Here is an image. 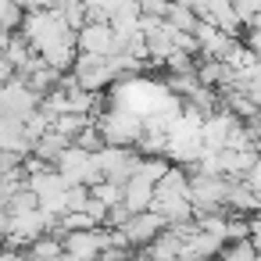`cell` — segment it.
Returning a JSON list of instances; mask_svg holds the SVG:
<instances>
[{
	"mask_svg": "<svg viewBox=\"0 0 261 261\" xmlns=\"http://www.w3.org/2000/svg\"><path fill=\"white\" fill-rule=\"evenodd\" d=\"M15 25H22L18 0H0V29H15Z\"/></svg>",
	"mask_w": 261,
	"mask_h": 261,
	"instance_id": "3",
	"label": "cell"
},
{
	"mask_svg": "<svg viewBox=\"0 0 261 261\" xmlns=\"http://www.w3.org/2000/svg\"><path fill=\"white\" fill-rule=\"evenodd\" d=\"M93 197H97L100 204H115V200H118V197H125V193H122V190H118L115 182H97V190H93Z\"/></svg>",
	"mask_w": 261,
	"mask_h": 261,
	"instance_id": "4",
	"label": "cell"
},
{
	"mask_svg": "<svg viewBox=\"0 0 261 261\" xmlns=\"http://www.w3.org/2000/svg\"><path fill=\"white\" fill-rule=\"evenodd\" d=\"M0 261H22L18 254H11V250H4V254H0Z\"/></svg>",
	"mask_w": 261,
	"mask_h": 261,
	"instance_id": "6",
	"label": "cell"
},
{
	"mask_svg": "<svg viewBox=\"0 0 261 261\" xmlns=\"http://www.w3.org/2000/svg\"><path fill=\"white\" fill-rule=\"evenodd\" d=\"M8 115V108H4V86H0V118Z\"/></svg>",
	"mask_w": 261,
	"mask_h": 261,
	"instance_id": "7",
	"label": "cell"
},
{
	"mask_svg": "<svg viewBox=\"0 0 261 261\" xmlns=\"http://www.w3.org/2000/svg\"><path fill=\"white\" fill-rule=\"evenodd\" d=\"M222 261H254V250H250L247 243H240V247H236L232 254H225Z\"/></svg>",
	"mask_w": 261,
	"mask_h": 261,
	"instance_id": "5",
	"label": "cell"
},
{
	"mask_svg": "<svg viewBox=\"0 0 261 261\" xmlns=\"http://www.w3.org/2000/svg\"><path fill=\"white\" fill-rule=\"evenodd\" d=\"M4 47H8V40H0V58H4Z\"/></svg>",
	"mask_w": 261,
	"mask_h": 261,
	"instance_id": "8",
	"label": "cell"
},
{
	"mask_svg": "<svg viewBox=\"0 0 261 261\" xmlns=\"http://www.w3.org/2000/svg\"><path fill=\"white\" fill-rule=\"evenodd\" d=\"M158 225H161V215L154 211H136L129 222H125V229H122V236L125 240H133V243H143V240H150L154 232H158Z\"/></svg>",
	"mask_w": 261,
	"mask_h": 261,
	"instance_id": "1",
	"label": "cell"
},
{
	"mask_svg": "<svg viewBox=\"0 0 261 261\" xmlns=\"http://www.w3.org/2000/svg\"><path fill=\"white\" fill-rule=\"evenodd\" d=\"M104 243H108V236H100V232H72L68 243H65V250H68L72 257L86 261V257H93Z\"/></svg>",
	"mask_w": 261,
	"mask_h": 261,
	"instance_id": "2",
	"label": "cell"
}]
</instances>
